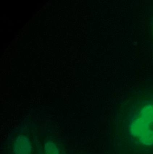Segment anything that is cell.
<instances>
[{
    "mask_svg": "<svg viewBox=\"0 0 153 154\" xmlns=\"http://www.w3.org/2000/svg\"><path fill=\"white\" fill-rule=\"evenodd\" d=\"M32 146L30 138L26 135L16 137L13 145L14 154H31Z\"/></svg>",
    "mask_w": 153,
    "mask_h": 154,
    "instance_id": "1",
    "label": "cell"
},
{
    "mask_svg": "<svg viewBox=\"0 0 153 154\" xmlns=\"http://www.w3.org/2000/svg\"><path fill=\"white\" fill-rule=\"evenodd\" d=\"M44 154H60V152L56 144L52 141L49 140L44 144Z\"/></svg>",
    "mask_w": 153,
    "mask_h": 154,
    "instance_id": "2",
    "label": "cell"
}]
</instances>
